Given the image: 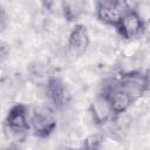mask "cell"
<instances>
[{"mask_svg": "<svg viewBox=\"0 0 150 150\" xmlns=\"http://www.w3.org/2000/svg\"><path fill=\"white\" fill-rule=\"evenodd\" d=\"M128 1H131V0H123V2L125 4V6H127V2H128Z\"/></svg>", "mask_w": 150, "mask_h": 150, "instance_id": "4fadbf2b", "label": "cell"}, {"mask_svg": "<svg viewBox=\"0 0 150 150\" xmlns=\"http://www.w3.org/2000/svg\"><path fill=\"white\" fill-rule=\"evenodd\" d=\"M143 36L146 38L148 41H150V19L144 21V30H143Z\"/></svg>", "mask_w": 150, "mask_h": 150, "instance_id": "7c38bea8", "label": "cell"}, {"mask_svg": "<svg viewBox=\"0 0 150 150\" xmlns=\"http://www.w3.org/2000/svg\"><path fill=\"white\" fill-rule=\"evenodd\" d=\"M56 117L46 105L35 107L30 115V129L38 138H48L56 129Z\"/></svg>", "mask_w": 150, "mask_h": 150, "instance_id": "7a4b0ae2", "label": "cell"}, {"mask_svg": "<svg viewBox=\"0 0 150 150\" xmlns=\"http://www.w3.org/2000/svg\"><path fill=\"white\" fill-rule=\"evenodd\" d=\"M101 91L105 95V97H107V100H108V102H109V104H110V107L112 109V112H114L115 118L117 116H120L122 112H125L130 108V105L132 103H135L117 86L115 79L108 80L107 83L103 86V88H102Z\"/></svg>", "mask_w": 150, "mask_h": 150, "instance_id": "8992f818", "label": "cell"}, {"mask_svg": "<svg viewBox=\"0 0 150 150\" xmlns=\"http://www.w3.org/2000/svg\"><path fill=\"white\" fill-rule=\"evenodd\" d=\"M118 35L125 41H132L143 36L144 20L134 7H127L121 21L115 27Z\"/></svg>", "mask_w": 150, "mask_h": 150, "instance_id": "277c9868", "label": "cell"}, {"mask_svg": "<svg viewBox=\"0 0 150 150\" xmlns=\"http://www.w3.org/2000/svg\"><path fill=\"white\" fill-rule=\"evenodd\" d=\"M62 15L68 22H76L86 11V0H61Z\"/></svg>", "mask_w": 150, "mask_h": 150, "instance_id": "30bf717a", "label": "cell"}, {"mask_svg": "<svg viewBox=\"0 0 150 150\" xmlns=\"http://www.w3.org/2000/svg\"><path fill=\"white\" fill-rule=\"evenodd\" d=\"M89 112H90L93 122L98 127H102L109 121H112V118H115L112 109L105 95L102 91H100L95 96V98L91 101L89 105Z\"/></svg>", "mask_w": 150, "mask_h": 150, "instance_id": "ba28073f", "label": "cell"}, {"mask_svg": "<svg viewBox=\"0 0 150 150\" xmlns=\"http://www.w3.org/2000/svg\"><path fill=\"white\" fill-rule=\"evenodd\" d=\"M102 142H103L102 134L96 132V134H91L88 137H86L83 139L82 146L86 148V149H98V148H101Z\"/></svg>", "mask_w": 150, "mask_h": 150, "instance_id": "8fae6325", "label": "cell"}, {"mask_svg": "<svg viewBox=\"0 0 150 150\" xmlns=\"http://www.w3.org/2000/svg\"><path fill=\"white\" fill-rule=\"evenodd\" d=\"M125 9L123 0H96V18L107 26L116 27Z\"/></svg>", "mask_w": 150, "mask_h": 150, "instance_id": "5b68a950", "label": "cell"}, {"mask_svg": "<svg viewBox=\"0 0 150 150\" xmlns=\"http://www.w3.org/2000/svg\"><path fill=\"white\" fill-rule=\"evenodd\" d=\"M46 95L52 105L56 109L66 108L71 100L67 84L57 76H49L46 82Z\"/></svg>", "mask_w": 150, "mask_h": 150, "instance_id": "52a82bcc", "label": "cell"}, {"mask_svg": "<svg viewBox=\"0 0 150 150\" xmlns=\"http://www.w3.org/2000/svg\"><path fill=\"white\" fill-rule=\"evenodd\" d=\"M5 127L15 137L25 136L30 129V117L28 114V107L23 103L13 104L6 115Z\"/></svg>", "mask_w": 150, "mask_h": 150, "instance_id": "3957f363", "label": "cell"}, {"mask_svg": "<svg viewBox=\"0 0 150 150\" xmlns=\"http://www.w3.org/2000/svg\"><path fill=\"white\" fill-rule=\"evenodd\" d=\"M117 86L134 101L141 98L150 90V75L141 70H129L115 77Z\"/></svg>", "mask_w": 150, "mask_h": 150, "instance_id": "6da1fadb", "label": "cell"}, {"mask_svg": "<svg viewBox=\"0 0 150 150\" xmlns=\"http://www.w3.org/2000/svg\"><path fill=\"white\" fill-rule=\"evenodd\" d=\"M90 43L87 27L83 23H75L68 35V48L74 56H82Z\"/></svg>", "mask_w": 150, "mask_h": 150, "instance_id": "9c48e42d", "label": "cell"}]
</instances>
